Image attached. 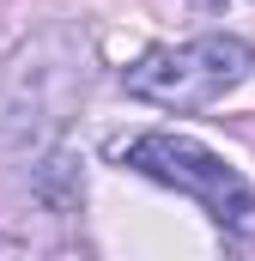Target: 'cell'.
Listing matches in <instances>:
<instances>
[{
	"mask_svg": "<svg viewBox=\"0 0 255 261\" xmlns=\"http://www.w3.org/2000/svg\"><path fill=\"white\" fill-rule=\"evenodd\" d=\"M79 79L85 67H79L73 31L49 24L43 37H31L0 73V152L37 164L79 103Z\"/></svg>",
	"mask_w": 255,
	"mask_h": 261,
	"instance_id": "1",
	"label": "cell"
},
{
	"mask_svg": "<svg viewBox=\"0 0 255 261\" xmlns=\"http://www.w3.org/2000/svg\"><path fill=\"white\" fill-rule=\"evenodd\" d=\"M110 158L128 164V170H140V176H152V182H164V189H176V195H194L207 206V219L225 231V243L255 255V189L219 152H207L189 134H164L158 128V134L110 140Z\"/></svg>",
	"mask_w": 255,
	"mask_h": 261,
	"instance_id": "2",
	"label": "cell"
},
{
	"mask_svg": "<svg viewBox=\"0 0 255 261\" xmlns=\"http://www.w3.org/2000/svg\"><path fill=\"white\" fill-rule=\"evenodd\" d=\"M255 67V49L243 37H225V31H207L194 43L176 49H152L122 73L128 97L140 103H158V110H207L219 103L225 91H237Z\"/></svg>",
	"mask_w": 255,
	"mask_h": 261,
	"instance_id": "3",
	"label": "cell"
}]
</instances>
